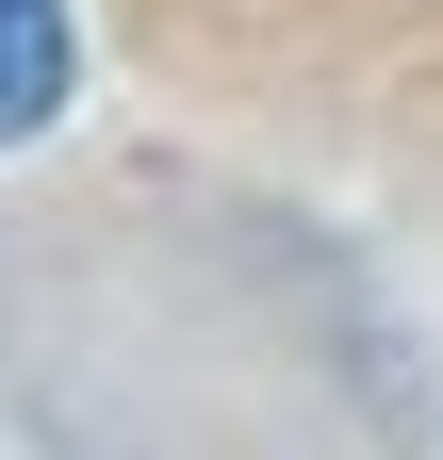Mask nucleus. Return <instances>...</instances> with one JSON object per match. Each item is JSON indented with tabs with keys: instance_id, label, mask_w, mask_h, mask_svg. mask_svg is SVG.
<instances>
[{
	"instance_id": "nucleus-1",
	"label": "nucleus",
	"mask_w": 443,
	"mask_h": 460,
	"mask_svg": "<svg viewBox=\"0 0 443 460\" xmlns=\"http://www.w3.org/2000/svg\"><path fill=\"white\" fill-rule=\"evenodd\" d=\"M66 0H0V148L17 132H49V115H66Z\"/></svg>"
}]
</instances>
